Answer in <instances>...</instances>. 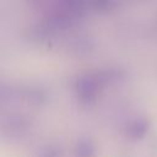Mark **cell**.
<instances>
[{
    "instance_id": "1",
    "label": "cell",
    "mask_w": 157,
    "mask_h": 157,
    "mask_svg": "<svg viewBox=\"0 0 157 157\" xmlns=\"http://www.w3.org/2000/svg\"><path fill=\"white\" fill-rule=\"evenodd\" d=\"M74 88L80 103L83 105H91L92 103H94L97 94L102 88V85L98 81L96 74H87L80 76L76 80Z\"/></svg>"
},
{
    "instance_id": "2",
    "label": "cell",
    "mask_w": 157,
    "mask_h": 157,
    "mask_svg": "<svg viewBox=\"0 0 157 157\" xmlns=\"http://www.w3.org/2000/svg\"><path fill=\"white\" fill-rule=\"evenodd\" d=\"M150 120L146 118H136L131 120L124 130L125 136L131 141H137L145 137V135L150 130Z\"/></svg>"
},
{
    "instance_id": "3",
    "label": "cell",
    "mask_w": 157,
    "mask_h": 157,
    "mask_svg": "<svg viewBox=\"0 0 157 157\" xmlns=\"http://www.w3.org/2000/svg\"><path fill=\"white\" fill-rule=\"evenodd\" d=\"M28 126V120L21 114H10L2 121V129L9 135H21Z\"/></svg>"
},
{
    "instance_id": "4",
    "label": "cell",
    "mask_w": 157,
    "mask_h": 157,
    "mask_svg": "<svg viewBox=\"0 0 157 157\" xmlns=\"http://www.w3.org/2000/svg\"><path fill=\"white\" fill-rule=\"evenodd\" d=\"M20 101L26 102L31 105H43L47 101V94L43 90L38 87H27V88H20Z\"/></svg>"
},
{
    "instance_id": "5",
    "label": "cell",
    "mask_w": 157,
    "mask_h": 157,
    "mask_svg": "<svg viewBox=\"0 0 157 157\" xmlns=\"http://www.w3.org/2000/svg\"><path fill=\"white\" fill-rule=\"evenodd\" d=\"M96 145L88 137H81L76 141L74 148V157H94Z\"/></svg>"
},
{
    "instance_id": "6",
    "label": "cell",
    "mask_w": 157,
    "mask_h": 157,
    "mask_svg": "<svg viewBox=\"0 0 157 157\" xmlns=\"http://www.w3.org/2000/svg\"><path fill=\"white\" fill-rule=\"evenodd\" d=\"M96 76L98 78V81L101 82L102 87H104L107 85H113V83L118 82L119 80H121L123 72L120 70H115V69H107V70L96 72Z\"/></svg>"
},
{
    "instance_id": "7",
    "label": "cell",
    "mask_w": 157,
    "mask_h": 157,
    "mask_svg": "<svg viewBox=\"0 0 157 157\" xmlns=\"http://www.w3.org/2000/svg\"><path fill=\"white\" fill-rule=\"evenodd\" d=\"M63 147L58 144H47L40 146L33 157H63Z\"/></svg>"
}]
</instances>
